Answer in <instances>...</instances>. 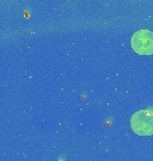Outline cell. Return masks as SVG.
<instances>
[{
  "label": "cell",
  "mask_w": 153,
  "mask_h": 161,
  "mask_svg": "<svg viewBox=\"0 0 153 161\" xmlns=\"http://www.w3.org/2000/svg\"><path fill=\"white\" fill-rule=\"evenodd\" d=\"M132 48L140 55L153 54V32L149 30H140L132 36Z\"/></svg>",
  "instance_id": "7a4b0ae2"
},
{
  "label": "cell",
  "mask_w": 153,
  "mask_h": 161,
  "mask_svg": "<svg viewBox=\"0 0 153 161\" xmlns=\"http://www.w3.org/2000/svg\"><path fill=\"white\" fill-rule=\"evenodd\" d=\"M130 128L139 136L153 134V113L149 110H139L130 118Z\"/></svg>",
  "instance_id": "6da1fadb"
}]
</instances>
